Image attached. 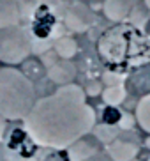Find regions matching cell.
I'll return each instance as SVG.
<instances>
[{
    "mask_svg": "<svg viewBox=\"0 0 150 161\" xmlns=\"http://www.w3.org/2000/svg\"><path fill=\"white\" fill-rule=\"evenodd\" d=\"M95 110L78 83L62 85L53 94L35 101L23 119V129L42 149L64 151L95 128Z\"/></svg>",
    "mask_w": 150,
    "mask_h": 161,
    "instance_id": "1",
    "label": "cell"
},
{
    "mask_svg": "<svg viewBox=\"0 0 150 161\" xmlns=\"http://www.w3.org/2000/svg\"><path fill=\"white\" fill-rule=\"evenodd\" d=\"M42 161H71L69 156H67L66 152L62 151H53V152H46V156Z\"/></svg>",
    "mask_w": 150,
    "mask_h": 161,
    "instance_id": "22",
    "label": "cell"
},
{
    "mask_svg": "<svg viewBox=\"0 0 150 161\" xmlns=\"http://www.w3.org/2000/svg\"><path fill=\"white\" fill-rule=\"evenodd\" d=\"M97 52L104 62L120 66L134 52V29L127 25H117L106 30L97 43Z\"/></svg>",
    "mask_w": 150,
    "mask_h": 161,
    "instance_id": "3",
    "label": "cell"
},
{
    "mask_svg": "<svg viewBox=\"0 0 150 161\" xmlns=\"http://www.w3.org/2000/svg\"><path fill=\"white\" fill-rule=\"evenodd\" d=\"M101 83H103V81H99V80H88L87 81V85L83 87L85 94L90 96V97H95V96L103 94V87H101Z\"/></svg>",
    "mask_w": 150,
    "mask_h": 161,
    "instance_id": "19",
    "label": "cell"
},
{
    "mask_svg": "<svg viewBox=\"0 0 150 161\" xmlns=\"http://www.w3.org/2000/svg\"><path fill=\"white\" fill-rule=\"evenodd\" d=\"M21 19L18 0H0V30L16 27Z\"/></svg>",
    "mask_w": 150,
    "mask_h": 161,
    "instance_id": "11",
    "label": "cell"
},
{
    "mask_svg": "<svg viewBox=\"0 0 150 161\" xmlns=\"http://www.w3.org/2000/svg\"><path fill=\"white\" fill-rule=\"evenodd\" d=\"M64 23H66V27L71 32L83 34L95 23V13L85 2L76 0V2H72L66 9Z\"/></svg>",
    "mask_w": 150,
    "mask_h": 161,
    "instance_id": "6",
    "label": "cell"
},
{
    "mask_svg": "<svg viewBox=\"0 0 150 161\" xmlns=\"http://www.w3.org/2000/svg\"><path fill=\"white\" fill-rule=\"evenodd\" d=\"M94 131V138L99 143H104V145H110V143L118 136V128L113 126V124H95V128L92 129Z\"/></svg>",
    "mask_w": 150,
    "mask_h": 161,
    "instance_id": "17",
    "label": "cell"
},
{
    "mask_svg": "<svg viewBox=\"0 0 150 161\" xmlns=\"http://www.w3.org/2000/svg\"><path fill=\"white\" fill-rule=\"evenodd\" d=\"M140 152V142L134 138H126L118 135L110 145H106V154L111 161H132Z\"/></svg>",
    "mask_w": 150,
    "mask_h": 161,
    "instance_id": "7",
    "label": "cell"
},
{
    "mask_svg": "<svg viewBox=\"0 0 150 161\" xmlns=\"http://www.w3.org/2000/svg\"><path fill=\"white\" fill-rule=\"evenodd\" d=\"M136 122L140 128L150 135V94L145 97H140L136 104Z\"/></svg>",
    "mask_w": 150,
    "mask_h": 161,
    "instance_id": "16",
    "label": "cell"
},
{
    "mask_svg": "<svg viewBox=\"0 0 150 161\" xmlns=\"http://www.w3.org/2000/svg\"><path fill=\"white\" fill-rule=\"evenodd\" d=\"M122 80H124V76L120 75V73L106 71V73L103 75V81H104L108 87H111V85H120V83H122Z\"/></svg>",
    "mask_w": 150,
    "mask_h": 161,
    "instance_id": "21",
    "label": "cell"
},
{
    "mask_svg": "<svg viewBox=\"0 0 150 161\" xmlns=\"http://www.w3.org/2000/svg\"><path fill=\"white\" fill-rule=\"evenodd\" d=\"M32 52V39L23 27H9L0 30V62L7 66L23 64Z\"/></svg>",
    "mask_w": 150,
    "mask_h": 161,
    "instance_id": "4",
    "label": "cell"
},
{
    "mask_svg": "<svg viewBox=\"0 0 150 161\" xmlns=\"http://www.w3.org/2000/svg\"><path fill=\"white\" fill-rule=\"evenodd\" d=\"M35 104L34 83L16 67H0V117L23 120Z\"/></svg>",
    "mask_w": 150,
    "mask_h": 161,
    "instance_id": "2",
    "label": "cell"
},
{
    "mask_svg": "<svg viewBox=\"0 0 150 161\" xmlns=\"http://www.w3.org/2000/svg\"><path fill=\"white\" fill-rule=\"evenodd\" d=\"M132 7H134V0H104L103 4L104 16L115 23L124 21L132 13Z\"/></svg>",
    "mask_w": 150,
    "mask_h": 161,
    "instance_id": "10",
    "label": "cell"
},
{
    "mask_svg": "<svg viewBox=\"0 0 150 161\" xmlns=\"http://www.w3.org/2000/svg\"><path fill=\"white\" fill-rule=\"evenodd\" d=\"M5 129H7V120H5L4 117H0V143H2V140H4Z\"/></svg>",
    "mask_w": 150,
    "mask_h": 161,
    "instance_id": "25",
    "label": "cell"
},
{
    "mask_svg": "<svg viewBox=\"0 0 150 161\" xmlns=\"http://www.w3.org/2000/svg\"><path fill=\"white\" fill-rule=\"evenodd\" d=\"M126 96H127V89L126 85H111V87H106V89L103 90V94H101V97H103V101L108 106H113V108H117L118 104H122L124 101H126Z\"/></svg>",
    "mask_w": 150,
    "mask_h": 161,
    "instance_id": "15",
    "label": "cell"
},
{
    "mask_svg": "<svg viewBox=\"0 0 150 161\" xmlns=\"http://www.w3.org/2000/svg\"><path fill=\"white\" fill-rule=\"evenodd\" d=\"M53 52L58 58H64V60H71L72 57H76L78 53V43L71 36H62L53 43Z\"/></svg>",
    "mask_w": 150,
    "mask_h": 161,
    "instance_id": "14",
    "label": "cell"
},
{
    "mask_svg": "<svg viewBox=\"0 0 150 161\" xmlns=\"http://www.w3.org/2000/svg\"><path fill=\"white\" fill-rule=\"evenodd\" d=\"M118 124H120V128H122V129H131V128H132V124H134V117L122 114V117H120Z\"/></svg>",
    "mask_w": 150,
    "mask_h": 161,
    "instance_id": "24",
    "label": "cell"
},
{
    "mask_svg": "<svg viewBox=\"0 0 150 161\" xmlns=\"http://www.w3.org/2000/svg\"><path fill=\"white\" fill-rule=\"evenodd\" d=\"M145 5H147V9L150 11V0H145Z\"/></svg>",
    "mask_w": 150,
    "mask_h": 161,
    "instance_id": "27",
    "label": "cell"
},
{
    "mask_svg": "<svg viewBox=\"0 0 150 161\" xmlns=\"http://www.w3.org/2000/svg\"><path fill=\"white\" fill-rule=\"evenodd\" d=\"M95 151H101L97 140H95V138L83 136L69 147L67 156H69L71 161H80V159H83L85 156H88V154H92V152H95Z\"/></svg>",
    "mask_w": 150,
    "mask_h": 161,
    "instance_id": "12",
    "label": "cell"
},
{
    "mask_svg": "<svg viewBox=\"0 0 150 161\" xmlns=\"http://www.w3.org/2000/svg\"><path fill=\"white\" fill-rule=\"evenodd\" d=\"M126 89L127 94L136 96V97H145L150 94V62L132 69L131 75L127 76Z\"/></svg>",
    "mask_w": 150,
    "mask_h": 161,
    "instance_id": "8",
    "label": "cell"
},
{
    "mask_svg": "<svg viewBox=\"0 0 150 161\" xmlns=\"http://www.w3.org/2000/svg\"><path fill=\"white\" fill-rule=\"evenodd\" d=\"M76 75H78L76 66L71 60H64V58H56L46 67V76L58 87L74 83Z\"/></svg>",
    "mask_w": 150,
    "mask_h": 161,
    "instance_id": "9",
    "label": "cell"
},
{
    "mask_svg": "<svg viewBox=\"0 0 150 161\" xmlns=\"http://www.w3.org/2000/svg\"><path fill=\"white\" fill-rule=\"evenodd\" d=\"M2 151H4V161H42L44 151L28 136L23 128L14 129L9 136L2 140Z\"/></svg>",
    "mask_w": 150,
    "mask_h": 161,
    "instance_id": "5",
    "label": "cell"
},
{
    "mask_svg": "<svg viewBox=\"0 0 150 161\" xmlns=\"http://www.w3.org/2000/svg\"><path fill=\"white\" fill-rule=\"evenodd\" d=\"M122 114L118 112V108H113V106H108L106 112H104V124H113V126H117L118 120H120Z\"/></svg>",
    "mask_w": 150,
    "mask_h": 161,
    "instance_id": "20",
    "label": "cell"
},
{
    "mask_svg": "<svg viewBox=\"0 0 150 161\" xmlns=\"http://www.w3.org/2000/svg\"><path fill=\"white\" fill-rule=\"evenodd\" d=\"M80 161H111V158L103 151H95V152H92V154H88V156H85L83 159H80Z\"/></svg>",
    "mask_w": 150,
    "mask_h": 161,
    "instance_id": "23",
    "label": "cell"
},
{
    "mask_svg": "<svg viewBox=\"0 0 150 161\" xmlns=\"http://www.w3.org/2000/svg\"><path fill=\"white\" fill-rule=\"evenodd\" d=\"M132 161H140V159H132Z\"/></svg>",
    "mask_w": 150,
    "mask_h": 161,
    "instance_id": "28",
    "label": "cell"
},
{
    "mask_svg": "<svg viewBox=\"0 0 150 161\" xmlns=\"http://www.w3.org/2000/svg\"><path fill=\"white\" fill-rule=\"evenodd\" d=\"M143 32L147 34V36H150V18L145 21V25H143Z\"/></svg>",
    "mask_w": 150,
    "mask_h": 161,
    "instance_id": "26",
    "label": "cell"
},
{
    "mask_svg": "<svg viewBox=\"0 0 150 161\" xmlns=\"http://www.w3.org/2000/svg\"><path fill=\"white\" fill-rule=\"evenodd\" d=\"M21 73H23L30 81H35L46 73V69H44V64H41L37 58H27V60L23 62V71Z\"/></svg>",
    "mask_w": 150,
    "mask_h": 161,
    "instance_id": "18",
    "label": "cell"
},
{
    "mask_svg": "<svg viewBox=\"0 0 150 161\" xmlns=\"http://www.w3.org/2000/svg\"><path fill=\"white\" fill-rule=\"evenodd\" d=\"M42 27V32H41V39L48 37L50 32L53 30L55 27V16H53L51 9L48 5H41L37 11H35V16H34V21H32V30H35Z\"/></svg>",
    "mask_w": 150,
    "mask_h": 161,
    "instance_id": "13",
    "label": "cell"
}]
</instances>
